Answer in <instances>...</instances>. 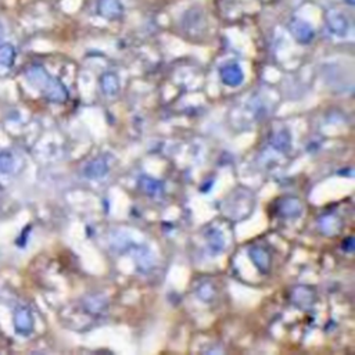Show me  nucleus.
I'll use <instances>...</instances> for the list:
<instances>
[{
	"label": "nucleus",
	"mask_w": 355,
	"mask_h": 355,
	"mask_svg": "<svg viewBox=\"0 0 355 355\" xmlns=\"http://www.w3.org/2000/svg\"><path fill=\"white\" fill-rule=\"evenodd\" d=\"M14 168V159L10 153H0V172L10 173Z\"/></svg>",
	"instance_id": "nucleus-18"
},
{
	"label": "nucleus",
	"mask_w": 355,
	"mask_h": 355,
	"mask_svg": "<svg viewBox=\"0 0 355 355\" xmlns=\"http://www.w3.org/2000/svg\"><path fill=\"white\" fill-rule=\"evenodd\" d=\"M107 171H108V165H107L106 160L103 159L93 160L83 169L85 175L91 179H99V178L104 176Z\"/></svg>",
	"instance_id": "nucleus-10"
},
{
	"label": "nucleus",
	"mask_w": 355,
	"mask_h": 355,
	"mask_svg": "<svg viewBox=\"0 0 355 355\" xmlns=\"http://www.w3.org/2000/svg\"><path fill=\"white\" fill-rule=\"evenodd\" d=\"M100 85H101V91L103 93L108 97H114L118 95L120 92V81L118 78L114 75V74H104L100 79Z\"/></svg>",
	"instance_id": "nucleus-11"
},
{
	"label": "nucleus",
	"mask_w": 355,
	"mask_h": 355,
	"mask_svg": "<svg viewBox=\"0 0 355 355\" xmlns=\"http://www.w3.org/2000/svg\"><path fill=\"white\" fill-rule=\"evenodd\" d=\"M207 241H208V246H210V249L212 250V251H215V253H219V251H222L224 250V237H222L221 232L215 231V229H210V231L207 232Z\"/></svg>",
	"instance_id": "nucleus-13"
},
{
	"label": "nucleus",
	"mask_w": 355,
	"mask_h": 355,
	"mask_svg": "<svg viewBox=\"0 0 355 355\" xmlns=\"http://www.w3.org/2000/svg\"><path fill=\"white\" fill-rule=\"evenodd\" d=\"M140 186L143 189V192L146 193V194H149V196L156 197L163 193V185H161L159 181L153 179V178H142V179H140Z\"/></svg>",
	"instance_id": "nucleus-12"
},
{
	"label": "nucleus",
	"mask_w": 355,
	"mask_h": 355,
	"mask_svg": "<svg viewBox=\"0 0 355 355\" xmlns=\"http://www.w3.org/2000/svg\"><path fill=\"white\" fill-rule=\"evenodd\" d=\"M319 225H321V229L326 235H337V232L340 231V222L337 221L336 218H333V216H325V218H322L321 222H319Z\"/></svg>",
	"instance_id": "nucleus-15"
},
{
	"label": "nucleus",
	"mask_w": 355,
	"mask_h": 355,
	"mask_svg": "<svg viewBox=\"0 0 355 355\" xmlns=\"http://www.w3.org/2000/svg\"><path fill=\"white\" fill-rule=\"evenodd\" d=\"M301 203L298 202L297 198H284L282 202H279L278 204V211L280 215L287 216V218H292V216H297L301 214Z\"/></svg>",
	"instance_id": "nucleus-9"
},
{
	"label": "nucleus",
	"mask_w": 355,
	"mask_h": 355,
	"mask_svg": "<svg viewBox=\"0 0 355 355\" xmlns=\"http://www.w3.org/2000/svg\"><path fill=\"white\" fill-rule=\"evenodd\" d=\"M27 78L28 81L42 91L46 99L54 103H64L67 100L68 92L61 82L56 78L50 77L48 71L42 65H32L27 71Z\"/></svg>",
	"instance_id": "nucleus-1"
},
{
	"label": "nucleus",
	"mask_w": 355,
	"mask_h": 355,
	"mask_svg": "<svg viewBox=\"0 0 355 355\" xmlns=\"http://www.w3.org/2000/svg\"><path fill=\"white\" fill-rule=\"evenodd\" d=\"M289 28L292 31V34L296 38L298 43L308 45L311 42L315 34H314V29L311 28V25L307 24L305 21H301V19H293Z\"/></svg>",
	"instance_id": "nucleus-3"
},
{
	"label": "nucleus",
	"mask_w": 355,
	"mask_h": 355,
	"mask_svg": "<svg viewBox=\"0 0 355 355\" xmlns=\"http://www.w3.org/2000/svg\"><path fill=\"white\" fill-rule=\"evenodd\" d=\"M97 11L103 18L117 19L124 13V6L121 3V0H99Z\"/></svg>",
	"instance_id": "nucleus-4"
},
{
	"label": "nucleus",
	"mask_w": 355,
	"mask_h": 355,
	"mask_svg": "<svg viewBox=\"0 0 355 355\" xmlns=\"http://www.w3.org/2000/svg\"><path fill=\"white\" fill-rule=\"evenodd\" d=\"M106 307V301L101 300L100 296L95 297H89V300H86V308L91 312H101V309Z\"/></svg>",
	"instance_id": "nucleus-19"
},
{
	"label": "nucleus",
	"mask_w": 355,
	"mask_h": 355,
	"mask_svg": "<svg viewBox=\"0 0 355 355\" xmlns=\"http://www.w3.org/2000/svg\"><path fill=\"white\" fill-rule=\"evenodd\" d=\"M326 24L331 34L337 35V36H346L350 29L348 19L340 11H330L326 17Z\"/></svg>",
	"instance_id": "nucleus-2"
},
{
	"label": "nucleus",
	"mask_w": 355,
	"mask_h": 355,
	"mask_svg": "<svg viewBox=\"0 0 355 355\" xmlns=\"http://www.w3.org/2000/svg\"><path fill=\"white\" fill-rule=\"evenodd\" d=\"M314 298V294H312L311 290H308L305 287H297L293 292V301L297 302L300 307H305V305H309Z\"/></svg>",
	"instance_id": "nucleus-14"
},
{
	"label": "nucleus",
	"mask_w": 355,
	"mask_h": 355,
	"mask_svg": "<svg viewBox=\"0 0 355 355\" xmlns=\"http://www.w3.org/2000/svg\"><path fill=\"white\" fill-rule=\"evenodd\" d=\"M221 79L226 86L236 87L243 82V71L237 64H226L221 68Z\"/></svg>",
	"instance_id": "nucleus-5"
},
{
	"label": "nucleus",
	"mask_w": 355,
	"mask_h": 355,
	"mask_svg": "<svg viewBox=\"0 0 355 355\" xmlns=\"http://www.w3.org/2000/svg\"><path fill=\"white\" fill-rule=\"evenodd\" d=\"M3 35H5V31H3V27L0 25V40L3 39Z\"/></svg>",
	"instance_id": "nucleus-22"
},
{
	"label": "nucleus",
	"mask_w": 355,
	"mask_h": 355,
	"mask_svg": "<svg viewBox=\"0 0 355 355\" xmlns=\"http://www.w3.org/2000/svg\"><path fill=\"white\" fill-rule=\"evenodd\" d=\"M14 325L15 330L18 331L19 335H29L32 331L34 319H32V315L27 308H19L18 311L15 312Z\"/></svg>",
	"instance_id": "nucleus-7"
},
{
	"label": "nucleus",
	"mask_w": 355,
	"mask_h": 355,
	"mask_svg": "<svg viewBox=\"0 0 355 355\" xmlns=\"http://www.w3.org/2000/svg\"><path fill=\"white\" fill-rule=\"evenodd\" d=\"M198 296L204 300V301H210L214 296V289H212L211 284H203L198 287Z\"/></svg>",
	"instance_id": "nucleus-20"
},
{
	"label": "nucleus",
	"mask_w": 355,
	"mask_h": 355,
	"mask_svg": "<svg viewBox=\"0 0 355 355\" xmlns=\"http://www.w3.org/2000/svg\"><path fill=\"white\" fill-rule=\"evenodd\" d=\"M272 144L278 150H287V147L290 146V136H289L286 130L284 132H279V134H276L274 136Z\"/></svg>",
	"instance_id": "nucleus-17"
},
{
	"label": "nucleus",
	"mask_w": 355,
	"mask_h": 355,
	"mask_svg": "<svg viewBox=\"0 0 355 355\" xmlns=\"http://www.w3.org/2000/svg\"><path fill=\"white\" fill-rule=\"evenodd\" d=\"M352 243H354L352 237H348V239L343 243V249L346 250V251H352Z\"/></svg>",
	"instance_id": "nucleus-21"
},
{
	"label": "nucleus",
	"mask_w": 355,
	"mask_h": 355,
	"mask_svg": "<svg viewBox=\"0 0 355 355\" xmlns=\"http://www.w3.org/2000/svg\"><path fill=\"white\" fill-rule=\"evenodd\" d=\"M15 57V50L11 45H2L0 46V65L10 67Z\"/></svg>",
	"instance_id": "nucleus-16"
},
{
	"label": "nucleus",
	"mask_w": 355,
	"mask_h": 355,
	"mask_svg": "<svg viewBox=\"0 0 355 355\" xmlns=\"http://www.w3.org/2000/svg\"><path fill=\"white\" fill-rule=\"evenodd\" d=\"M250 258L254 262L255 267L258 268V271H261L262 274H267L271 268V255L264 247H259V246H255V247H251L249 251Z\"/></svg>",
	"instance_id": "nucleus-6"
},
{
	"label": "nucleus",
	"mask_w": 355,
	"mask_h": 355,
	"mask_svg": "<svg viewBox=\"0 0 355 355\" xmlns=\"http://www.w3.org/2000/svg\"><path fill=\"white\" fill-rule=\"evenodd\" d=\"M183 25L186 27V31H193L196 27L197 31H202V27L206 25V19L203 15V11L200 9H190L187 10L186 15L183 18Z\"/></svg>",
	"instance_id": "nucleus-8"
}]
</instances>
